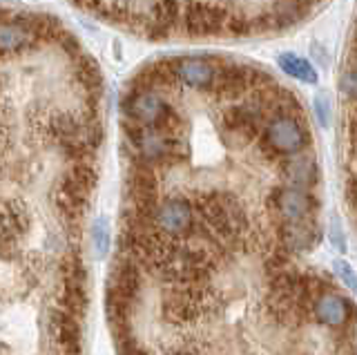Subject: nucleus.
Instances as JSON below:
<instances>
[{
	"label": "nucleus",
	"instance_id": "nucleus-24",
	"mask_svg": "<svg viewBox=\"0 0 357 355\" xmlns=\"http://www.w3.org/2000/svg\"><path fill=\"white\" fill-rule=\"evenodd\" d=\"M61 277H63V286H87L85 266L76 255H67V257H63Z\"/></svg>",
	"mask_w": 357,
	"mask_h": 355
},
{
	"label": "nucleus",
	"instance_id": "nucleus-22",
	"mask_svg": "<svg viewBox=\"0 0 357 355\" xmlns=\"http://www.w3.org/2000/svg\"><path fill=\"white\" fill-rule=\"evenodd\" d=\"M279 68H282L288 76H293L297 81H304V83H317V72L315 68L306 61L297 56V54H282L277 59Z\"/></svg>",
	"mask_w": 357,
	"mask_h": 355
},
{
	"label": "nucleus",
	"instance_id": "nucleus-20",
	"mask_svg": "<svg viewBox=\"0 0 357 355\" xmlns=\"http://www.w3.org/2000/svg\"><path fill=\"white\" fill-rule=\"evenodd\" d=\"M312 313L319 322L324 324H331V326H344L346 322L353 317V302L346 299L337 293H324L315 299L312 304Z\"/></svg>",
	"mask_w": 357,
	"mask_h": 355
},
{
	"label": "nucleus",
	"instance_id": "nucleus-4",
	"mask_svg": "<svg viewBox=\"0 0 357 355\" xmlns=\"http://www.w3.org/2000/svg\"><path fill=\"white\" fill-rule=\"evenodd\" d=\"M123 119L145 128H161L170 132H181V116L172 107V103L161 92L154 90H134L128 87L121 101Z\"/></svg>",
	"mask_w": 357,
	"mask_h": 355
},
{
	"label": "nucleus",
	"instance_id": "nucleus-26",
	"mask_svg": "<svg viewBox=\"0 0 357 355\" xmlns=\"http://www.w3.org/2000/svg\"><path fill=\"white\" fill-rule=\"evenodd\" d=\"M92 241H94V248H96L98 257H105L107 250H109V230H107L103 219L94 221V226H92Z\"/></svg>",
	"mask_w": 357,
	"mask_h": 355
},
{
	"label": "nucleus",
	"instance_id": "nucleus-12",
	"mask_svg": "<svg viewBox=\"0 0 357 355\" xmlns=\"http://www.w3.org/2000/svg\"><path fill=\"white\" fill-rule=\"evenodd\" d=\"M36 14H11L0 20V54H18L31 50L38 38Z\"/></svg>",
	"mask_w": 357,
	"mask_h": 355
},
{
	"label": "nucleus",
	"instance_id": "nucleus-6",
	"mask_svg": "<svg viewBox=\"0 0 357 355\" xmlns=\"http://www.w3.org/2000/svg\"><path fill=\"white\" fill-rule=\"evenodd\" d=\"M266 119L268 114H266L261 98L252 94L250 98H243L241 103L232 105L228 112L223 114L221 130H223V135L237 143V146H245V143H250L259 137Z\"/></svg>",
	"mask_w": 357,
	"mask_h": 355
},
{
	"label": "nucleus",
	"instance_id": "nucleus-17",
	"mask_svg": "<svg viewBox=\"0 0 357 355\" xmlns=\"http://www.w3.org/2000/svg\"><path fill=\"white\" fill-rule=\"evenodd\" d=\"M47 328L61 355H81V328H78V319L74 315L63 308H56L50 313Z\"/></svg>",
	"mask_w": 357,
	"mask_h": 355
},
{
	"label": "nucleus",
	"instance_id": "nucleus-1",
	"mask_svg": "<svg viewBox=\"0 0 357 355\" xmlns=\"http://www.w3.org/2000/svg\"><path fill=\"white\" fill-rule=\"evenodd\" d=\"M192 206L197 226L190 237H201L219 248H230L243 241L248 232V217L230 192H208L192 202Z\"/></svg>",
	"mask_w": 357,
	"mask_h": 355
},
{
	"label": "nucleus",
	"instance_id": "nucleus-30",
	"mask_svg": "<svg viewBox=\"0 0 357 355\" xmlns=\"http://www.w3.org/2000/svg\"><path fill=\"white\" fill-rule=\"evenodd\" d=\"M340 355H355V340H353V326L349 328V338H342V342H340Z\"/></svg>",
	"mask_w": 357,
	"mask_h": 355
},
{
	"label": "nucleus",
	"instance_id": "nucleus-5",
	"mask_svg": "<svg viewBox=\"0 0 357 355\" xmlns=\"http://www.w3.org/2000/svg\"><path fill=\"white\" fill-rule=\"evenodd\" d=\"M257 139L266 157L284 159L310 146V130L304 116H268Z\"/></svg>",
	"mask_w": 357,
	"mask_h": 355
},
{
	"label": "nucleus",
	"instance_id": "nucleus-2",
	"mask_svg": "<svg viewBox=\"0 0 357 355\" xmlns=\"http://www.w3.org/2000/svg\"><path fill=\"white\" fill-rule=\"evenodd\" d=\"M123 135H126L130 150V161L148 163L152 168H170L183 157V139L181 132H170L161 128H145L130 119L121 121Z\"/></svg>",
	"mask_w": 357,
	"mask_h": 355
},
{
	"label": "nucleus",
	"instance_id": "nucleus-27",
	"mask_svg": "<svg viewBox=\"0 0 357 355\" xmlns=\"http://www.w3.org/2000/svg\"><path fill=\"white\" fill-rule=\"evenodd\" d=\"M315 112L321 126H328L331 123V103L326 96H317L315 98Z\"/></svg>",
	"mask_w": 357,
	"mask_h": 355
},
{
	"label": "nucleus",
	"instance_id": "nucleus-7",
	"mask_svg": "<svg viewBox=\"0 0 357 355\" xmlns=\"http://www.w3.org/2000/svg\"><path fill=\"white\" fill-rule=\"evenodd\" d=\"M152 221L159 232L172 239H188L195 232L197 226V215L195 206L188 197L172 195L159 199L154 206Z\"/></svg>",
	"mask_w": 357,
	"mask_h": 355
},
{
	"label": "nucleus",
	"instance_id": "nucleus-18",
	"mask_svg": "<svg viewBox=\"0 0 357 355\" xmlns=\"http://www.w3.org/2000/svg\"><path fill=\"white\" fill-rule=\"evenodd\" d=\"M178 85L176 74H174V63L172 59H163L145 65L143 70H139L132 76V81L128 83V87H134V90H154V92H167L174 90Z\"/></svg>",
	"mask_w": 357,
	"mask_h": 355
},
{
	"label": "nucleus",
	"instance_id": "nucleus-3",
	"mask_svg": "<svg viewBox=\"0 0 357 355\" xmlns=\"http://www.w3.org/2000/svg\"><path fill=\"white\" fill-rule=\"evenodd\" d=\"M50 132L59 148L74 159H89V154H94L103 141V126L92 105H87L83 114H61L52 119Z\"/></svg>",
	"mask_w": 357,
	"mask_h": 355
},
{
	"label": "nucleus",
	"instance_id": "nucleus-14",
	"mask_svg": "<svg viewBox=\"0 0 357 355\" xmlns=\"http://www.w3.org/2000/svg\"><path fill=\"white\" fill-rule=\"evenodd\" d=\"M321 239V230L315 217L297 221H279L277 224V243L288 252L310 250Z\"/></svg>",
	"mask_w": 357,
	"mask_h": 355
},
{
	"label": "nucleus",
	"instance_id": "nucleus-15",
	"mask_svg": "<svg viewBox=\"0 0 357 355\" xmlns=\"http://www.w3.org/2000/svg\"><path fill=\"white\" fill-rule=\"evenodd\" d=\"M279 161H282L279 170H282V176L288 181V186L301 188V190H312L319 183V165L312 150H299Z\"/></svg>",
	"mask_w": 357,
	"mask_h": 355
},
{
	"label": "nucleus",
	"instance_id": "nucleus-10",
	"mask_svg": "<svg viewBox=\"0 0 357 355\" xmlns=\"http://www.w3.org/2000/svg\"><path fill=\"white\" fill-rule=\"evenodd\" d=\"M317 199L310 190H301L293 186H277L268 195V208L279 217V221H297L315 217Z\"/></svg>",
	"mask_w": 357,
	"mask_h": 355
},
{
	"label": "nucleus",
	"instance_id": "nucleus-21",
	"mask_svg": "<svg viewBox=\"0 0 357 355\" xmlns=\"http://www.w3.org/2000/svg\"><path fill=\"white\" fill-rule=\"evenodd\" d=\"M315 0H275L273 9L268 12L275 29H284L301 23L308 14Z\"/></svg>",
	"mask_w": 357,
	"mask_h": 355
},
{
	"label": "nucleus",
	"instance_id": "nucleus-19",
	"mask_svg": "<svg viewBox=\"0 0 357 355\" xmlns=\"http://www.w3.org/2000/svg\"><path fill=\"white\" fill-rule=\"evenodd\" d=\"M29 228V217L18 204H0V252L11 250Z\"/></svg>",
	"mask_w": 357,
	"mask_h": 355
},
{
	"label": "nucleus",
	"instance_id": "nucleus-13",
	"mask_svg": "<svg viewBox=\"0 0 357 355\" xmlns=\"http://www.w3.org/2000/svg\"><path fill=\"white\" fill-rule=\"evenodd\" d=\"M217 61L219 59H215V56H178V59H172L178 85L195 87V90H201V92H212Z\"/></svg>",
	"mask_w": 357,
	"mask_h": 355
},
{
	"label": "nucleus",
	"instance_id": "nucleus-16",
	"mask_svg": "<svg viewBox=\"0 0 357 355\" xmlns=\"http://www.w3.org/2000/svg\"><path fill=\"white\" fill-rule=\"evenodd\" d=\"M107 291L126 299L128 304L134 306L137 297L141 293V266L128 255H116L114 264H112V273L107 280Z\"/></svg>",
	"mask_w": 357,
	"mask_h": 355
},
{
	"label": "nucleus",
	"instance_id": "nucleus-8",
	"mask_svg": "<svg viewBox=\"0 0 357 355\" xmlns=\"http://www.w3.org/2000/svg\"><path fill=\"white\" fill-rule=\"evenodd\" d=\"M126 186H128V195H130V208L134 213L152 219L154 206L161 199L159 168H152V165L141 163V161H130Z\"/></svg>",
	"mask_w": 357,
	"mask_h": 355
},
{
	"label": "nucleus",
	"instance_id": "nucleus-11",
	"mask_svg": "<svg viewBox=\"0 0 357 355\" xmlns=\"http://www.w3.org/2000/svg\"><path fill=\"white\" fill-rule=\"evenodd\" d=\"M232 9L221 7L215 3H195L183 7L181 12V27L192 36H215L226 34V25Z\"/></svg>",
	"mask_w": 357,
	"mask_h": 355
},
{
	"label": "nucleus",
	"instance_id": "nucleus-25",
	"mask_svg": "<svg viewBox=\"0 0 357 355\" xmlns=\"http://www.w3.org/2000/svg\"><path fill=\"white\" fill-rule=\"evenodd\" d=\"M355 90H357V85H355V65H353V52H351V61L342 70V76H340V92L351 105L355 103Z\"/></svg>",
	"mask_w": 357,
	"mask_h": 355
},
{
	"label": "nucleus",
	"instance_id": "nucleus-9",
	"mask_svg": "<svg viewBox=\"0 0 357 355\" xmlns=\"http://www.w3.org/2000/svg\"><path fill=\"white\" fill-rule=\"evenodd\" d=\"M210 306L208 291L201 284H176L163 299V315L181 324L197 319Z\"/></svg>",
	"mask_w": 357,
	"mask_h": 355
},
{
	"label": "nucleus",
	"instance_id": "nucleus-32",
	"mask_svg": "<svg viewBox=\"0 0 357 355\" xmlns=\"http://www.w3.org/2000/svg\"><path fill=\"white\" fill-rule=\"evenodd\" d=\"M172 355H192V353H172Z\"/></svg>",
	"mask_w": 357,
	"mask_h": 355
},
{
	"label": "nucleus",
	"instance_id": "nucleus-23",
	"mask_svg": "<svg viewBox=\"0 0 357 355\" xmlns=\"http://www.w3.org/2000/svg\"><path fill=\"white\" fill-rule=\"evenodd\" d=\"M61 308L67 310L76 319H81L87 310V291L85 286H63L61 291Z\"/></svg>",
	"mask_w": 357,
	"mask_h": 355
},
{
	"label": "nucleus",
	"instance_id": "nucleus-28",
	"mask_svg": "<svg viewBox=\"0 0 357 355\" xmlns=\"http://www.w3.org/2000/svg\"><path fill=\"white\" fill-rule=\"evenodd\" d=\"M121 355H148L132 338H121Z\"/></svg>",
	"mask_w": 357,
	"mask_h": 355
},
{
	"label": "nucleus",
	"instance_id": "nucleus-31",
	"mask_svg": "<svg viewBox=\"0 0 357 355\" xmlns=\"http://www.w3.org/2000/svg\"><path fill=\"white\" fill-rule=\"evenodd\" d=\"M331 237H333V243H335V246H337L340 250H344V237H340V228H337V221H335V219H333Z\"/></svg>",
	"mask_w": 357,
	"mask_h": 355
},
{
	"label": "nucleus",
	"instance_id": "nucleus-29",
	"mask_svg": "<svg viewBox=\"0 0 357 355\" xmlns=\"http://www.w3.org/2000/svg\"><path fill=\"white\" fill-rule=\"evenodd\" d=\"M335 269H337V273L342 275V280L346 282V286H355V275H353V271H351V266L349 264H344V262H337L335 264Z\"/></svg>",
	"mask_w": 357,
	"mask_h": 355
}]
</instances>
